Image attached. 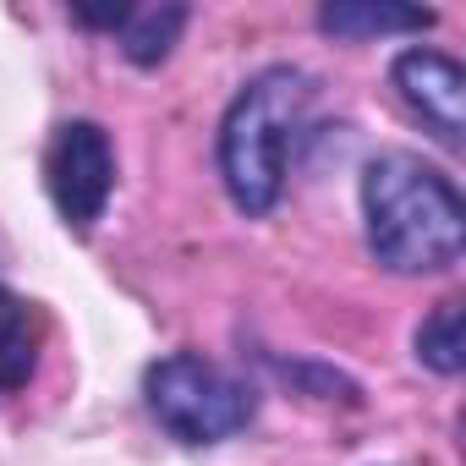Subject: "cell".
I'll use <instances>...</instances> for the list:
<instances>
[{
    "instance_id": "cell-1",
    "label": "cell",
    "mask_w": 466,
    "mask_h": 466,
    "mask_svg": "<svg viewBox=\"0 0 466 466\" xmlns=\"http://www.w3.org/2000/svg\"><path fill=\"white\" fill-rule=\"evenodd\" d=\"M362 237L390 275H444L466 253V203L450 170L411 148H379L357 181Z\"/></svg>"
},
{
    "instance_id": "cell-2",
    "label": "cell",
    "mask_w": 466,
    "mask_h": 466,
    "mask_svg": "<svg viewBox=\"0 0 466 466\" xmlns=\"http://www.w3.org/2000/svg\"><path fill=\"white\" fill-rule=\"evenodd\" d=\"M308 110H313V77L291 61L253 72L230 94L219 116L214 159H219V181H225V198L237 203V214L264 219L286 198V176H291V154L302 143Z\"/></svg>"
},
{
    "instance_id": "cell-3",
    "label": "cell",
    "mask_w": 466,
    "mask_h": 466,
    "mask_svg": "<svg viewBox=\"0 0 466 466\" xmlns=\"http://www.w3.org/2000/svg\"><path fill=\"white\" fill-rule=\"evenodd\" d=\"M143 406L165 439L187 450H208L253 428L258 384L208 362L203 351H170L143 368Z\"/></svg>"
},
{
    "instance_id": "cell-4",
    "label": "cell",
    "mask_w": 466,
    "mask_h": 466,
    "mask_svg": "<svg viewBox=\"0 0 466 466\" xmlns=\"http://www.w3.org/2000/svg\"><path fill=\"white\" fill-rule=\"evenodd\" d=\"M45 187H50V203L66 219V230L88 237L105 219L110 192H116V143H110V132L88 116L61 121L50 132V148H45Z\"/></svg>"
},
{
    "instance_id": "cell-5",
    "label": "cell",
    "mask_w": 466,
    "mask_h": 466,
    "mask_svg": "<svg viewBox=\"0 0 466 466\" xmlns=\"http://www.w3.org/2000/svg\"><path fill=\"white\" fill-rule=\"evenodd\" d=\"M390 88H395V99L433 132V143L461 148V132H466V72H461L455 56L428 50V45H411V50L395 56Z\"/></svg>"
},
{
    "instance_id": "cell-6",
    "label": "cell",
    "mask_w": 466,
    "mask_h": 466,
    "mask_svg": "<svg viewBox=\"0 0 466 466\" xmlns=\"http://www.w3.org/2000/svg\"><path fill=\"white\" fill-rule=\"evenodd\" d=\"M187 6H176V0H165V6H72V23L77 28H99L121 45V56L143 72L165 66L181 28H187Z\"/></svg>"
},
{
    "instance_id": "cell-7",
    "label": "cell",
    "mask_w": 466,
    "mask_h": 466,
    "mask_svg": "<svg viewBox=\"0 0 466 466\" xmlns=\"http://www.w3.org/2000/svg\"><path fill=\"white\" fill-rule=\"evenodd\" d=\"M39 351H45V319H39V308L28 297H17L12 286H0V400L34 384Z\"/></svg>"
},
{
    "instance_id": "cell-8",
    "label": "cell",
    "mask_w": 466,
    "mask_h": 466,
    "mask_svg": "<svg viewBox=\"0 0 466 466\" xmlns=\"http://www.w3.org/2000/svg\"><path fill=\"white\" fill-rule=\"evenodd\" d=\"M439 23V12L428 6H368V0H335V6H319L313 28L324 39L340 45H362V39H390V34H428Z\"/></svg>"
},
{
    "instance_id": "cell-9",
    "label": "cell",
    "mask_w": 466,
    "mask_h": 466,
    "mask_svg": "<svg viewBox=\"0 0 466 466\" xmlns=\"http://www.w3.org/2000/svg\"><path fill=\"white\" fill-rule=\"evenodd\" d=\"M411 346H417V362H422L428 373H439V379H455V373L466 368V340H461V302H455V297L433 302V313L417 324Z\"/></svg>"
}]
</instances>
